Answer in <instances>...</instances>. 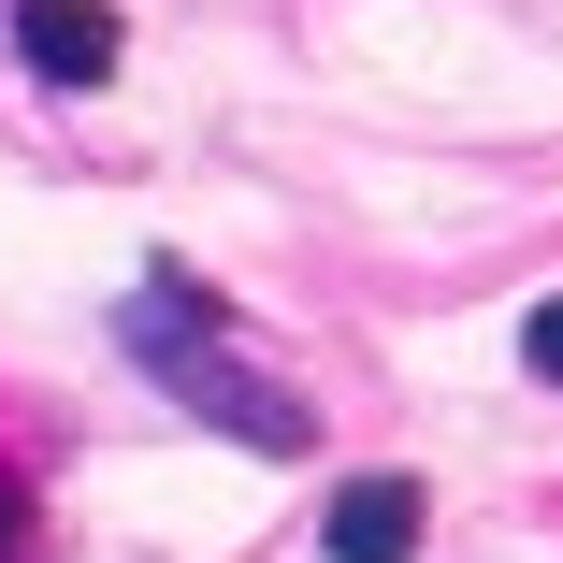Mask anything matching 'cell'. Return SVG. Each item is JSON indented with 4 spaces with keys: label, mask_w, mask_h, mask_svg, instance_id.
I'll return each mask as SVG.
<instances>
[{
    "label": "cell",
    "mask_w": 563,
    "mask_h": 563,
    "mask_svg": "<svg viewBox=\"0 0 563 563\" xmlns=\"http://www.w3.org/2000/svg\"><path fill=\"white\" fill-rule=\"evenodd\" d=\"M117 347H131L188 419H217L232 448H261V463H303V448H318V405H303V390H275V376L232 347V303H217L202 275H174V261L117 303Z\"/></svg>",
    "instance_id": "6da1fadb"
},
{
    "label": "cell",
    "mask_w": 563,
    "mask_h": 563,
    "mask_svg": "<svg viewBox=\"0 0 563 563\" xmlns=\"http://www.w3.org/2000/svg\"><path fill=\"white\" fill-rule=\"evenodd\" d=\"M419 534H433V492L419 477H347L318 506V549L332 563H419Z\"/></svg>",
    "instance_id": "7a4b0ae2"
},
{
    "label": "cell",
    "mask_w": 563,
    "mask_h": 563,
    "mask_svg": "<svg viewBox=\"0 0 563 563\" xmlns=\"http://www.w3.org/2000/svg\"><path fill=\"white\" fill-rule=\"evenodd\" d=\"M15 44H30V73L44 87H117V15H101V0H15Z\"/></svg>",
    "instance_id": "3957f363"
},
{
    "label": "cell",
    "mask_w": 563,
    "mask_h": 563,
    "mask_svg": "<svg viewBox=\"0 0 563 563\" xmlns=\"http://www.w3.org/2000/svg\"><path fill=\"white\" fill-rule=\"evenodd\" d=\"M520 362H534V390H563V289L520 318Z\"/></svg>",
    "instance_id": "277c9868"
},
{
    "label": "cell",
    "mask_w": 563,
    "mask_h": 563,
    "mask_svg": "<svg viewBox=\"0 0 563 563\" xmlns=\"http://www.w3.org/2000/svg\"><path fill=\"white\" fill-rule=\"evenodd\" d=\"M0 563H30V477H0Z\"/></svg>",
    "instance_id": "5b68a950"
}]
</instances>
